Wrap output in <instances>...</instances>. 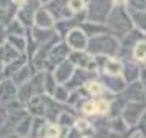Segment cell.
<instances>
[{
	"instance_id": "36",
	"label": "cell",
	"mask_w": 146,
	"mask_h": 138,
	"mask_svg": "<svg viewBox=\"0 0 146 138\" xmlns=\"http://www.w3.org/2000/svg\"><path fill=\"white\" fill-rule=\"evenodd\" d=\"M7 43V29L3 24H0V46Z\"/></svg>"
},
{
	"instance_id": "6",
	"label": "cell",
	"mask_w": 146,
	"mask_h": 138,
	"mask_svg": "<svg viewBox=\"0 0 146 138\" xmlns=\"http://www.w3.org/2000/svg\"><path fill=\"white\" fill-rule=\"evenodd\" d=\"M68 54H70V48L65 44V41H59L49 52L48 62L44 65V72H54V68L59 64H62L64 60L68 59Z\"/></svg>"
},
{
	"instance_id": "38",
	"label": "cell",
	"mask_w": 146,
	"mask_h": 138,
	"mask_svg": "<svg viewBox=\"0 0 146 138\" xmlns=\"http://www.w3.org/2000/svg\"><path fill=\"white\" fill-rule=\"evenodd\" d=\"M116 5H125V0H113Z\"/></svg>"
},
{
	"instance_id": "33",
	"label": "cell",
	"mask_w": 146,
	"mask_h": 138,
	"mask_svg": "<svg viewBox=\"0 0 146 138\" xmlns=\"http://www.w3.org/2000/svg\"><path fill=\"white\" fill-rule=\"evenodd\" d=\"M81 113L86 116H97V109H95V100H84L81 103Z\"/></svg>"
},
{
	"instance_id": "32",
	"label": "cell",
	"mask_w": 146,
	"mask_h": 138,
	"mask_svg": "<svg viewBox=\"0 0 146 138\" xmlns=\"http://www.w3.org/2000/svg\"><path fill=\"white\" fill-rule=\"evenodd\" d=\"M68 10L72 11L73 16L80 15L86 10V2L84 0H68Z\"/></svg>"
},
{
	"instance_id": "31",
	"label": "cell",
	"mask_w": 146,
	"mask_h": 138,
	"mask_svg": "<svg viewBox=\"0 0 146 138\" xmlns=\"http://www.w3.org/2000/svg\"><path fill=\"white\" fill-rule=\"evenodd\" d=\"M68 97H70V91L64 84H57V87L54 89V92L51 95V98L56 100L57 103H67L68 102Z\"/></svg>"
},
{
	"instance_id": "22",
	"label": "cell",
	"mask_w": 146,
	"mask_h": 138,
	"mask_svg": "<svg viewBox=\"0 0 146 138\" xmlns=\"http://www.w3.org/2000/svg\"><path fill=\"white\" fill-rule=\"evenodd\" d=\"M133 27L146 36V11H129Z\"/></svg>"
},
{
	"instance_id": "13",
	"label": "cell",
	"mask_w": 146,
	"mask_h": 138,
	"mask_svg": "<svg viewBox=\"0 0 146 138\" xmlns=\"http://www.w3.org/2000/svg\"><path fill=\"white\" fill-rule=\"evenodd\" d=\"M75 70H76L75 65L67 59V60H64L62 64H59V65L56 67L54 72H52V75H54V80L57 81V84H65L67 81L72 78V75L75 73Z\"/></svg>"
},
{
	"instance_id": "7",
	"label": "cell",
	"mask_w": 146,
	"mask_h": 138,
	"mask_svg": "<svg viewBox=\"0 0 146 138\" xmlns=\"http://www.w3.org/2000/svg\"><path fill=\"white\" fill-rule=\"evenodd\" d=\"M88 41H89V38L86 36V33L80 27L70 30L65 36V44L70 48V51H86Z\"/></svg>"
},
{
	"instance_id": "8",
	"label": "cell",
	"mask_w": 146,
	"mask_h": 138,
	"mask_svg": "<svg viewBox=\"0 0 146 138\" xmlns=\"http://www.w3.org/2000/svg\"><path fill=\"white\" fill-rule=\"evenodd\" d=\"M44 8L51 13L56 22L73 18L72 11L68 10V0H51L48 5H44Z\"/></svg>"
},
{
	"instance_id": "19",
	"label": "cell",
	"mask_w": 146,
	"mask_h": 138,
	"mask_svg": "<svg viewBox=\"0 0 146 138\" xmlns=\"http://www.w3.org/2000/svg\"><path fill=\"white\" fill-rule=\"evenodd\" d=\"M80 29L86 33L88 38H94V36H99V35H105V33H110L106 24H99V22H83L80 26Z\"/></svg>"
},
{
	"instance_id": "40",
	"label": "cell",
	"mask_w": 146,
	"mask_h": 138,
	"mask_svg": "<svg viewBox=\"0 0 146 138\" xmlns=\"http://www.w3.org/2000/svg\"><path fill=\"white\" fill-rule=\"evenodd\" d=\"M84 2H86V5H88V3H89V2H91V0H84Z\"/></svg>"
},
{
	"instance_id": "29",
	"label": "cell",
	"mask_w": 146,
	"mask_h": 138,
	"mask_svg": "<svg viewBox=\"0 0 146 138\" xmlns=\"http://www.w3.org/2000/svg\"><path fill=\"white\" fill-rule=\"evenodd\" d=\"M75 129L80 132V135L86 137L88 133H92V132H94V124H92L89 119H86V117H76Z\"/></svg>"
},
{
	"instance_id": "25",
	"label": "cell",
	"mask_w": 146,
	"mask_h": 138,
	"mask_svg": "<svg viewBox=\"0 0 146 138\" xmlns=\"http://www.w3.org/2000/svg\"><path fill=\"white\" fill-rule=\"evenodd\" d=\"M75 122H76V117L73 116L70 111H67V109L60 113L57 121H56V124H57L62 130H70V129H73L75 127Z\"/></svg>"
},
{
	"instance_id": "12",
	"label": "cell",
	"mask_w": 146,
	"mask_h": 138,
	"mask_svg": "<svg viewBox=\"0 0 146 138\" xmlns=\"http://www.w3.org/2000/svg\"><path fill=\"white\" fill-rule=\"evenodd\" d=\"M16 97H18V86L10 78H5L0 83V102H2V105H7V103L16 100Z\"/></svg>"
},
{
	"instance_id": "2",
	"label": "cell",
	"mask_w": 146,
	"mask_h": 138,
	"mask_svg": "<svg viewBox=\"0 0 146 138\" xmlns=\"http://www.w3.org/2000/svg\"><path fill=\"white\" fill-rule=\"evenodd\" d=\"M119 40L111 33L99 35L94 38H89L86 51L91 56H105V57H117L119 56Z\"/></svg>"
},
{
	"instance_id": "15",
	"label": "cell",
	"mask_w": 146,
	"mask_h": 138,
	"mask_svg": "<svg viewBox=\"0 0 146 138\" xmlns=\"http://www.w3.org/2000/svg\"><path fill=\"white\" fill-rule=\"evenodd\" d=\"M30 38H32L35 43H38L41 46V44H46V43H49L51 40H54V38H57V33H56V30L54 29H49V30H46V29H38V27H32L30 29Z\"/></svg>"
},
{
	"instance_id": "3",
	"label": "cell",
	"mask_w": 146,
	"mask_h": 138,
	"mask_svg": "<svg viewBox=\"0 0 146 138\" xmlns=\"http://www.w3.org/2000/svg\"><path fill=\"white\" fill-rule=\"evenodd\" d=\"M116 7L113 0H91L86 5V18L89 22H99V24H105L106 18L110 13Z\"/></svg>"
},
{
	"instance_id": "18",
	"label": "cell",
	"mask_w": 146,
	"mask_h": 138,
	"mask_svg": "<svg viewBox=\"0 0 146 138\" xmlns=\"http://www.w3.org/2000/svg\"><path fill=\"white\" fill-rule=\"evenodd\" d=\"M122 68H124V64L119 57H108L106 62L103 64L102 72L99 75H110V76H121L122 75Z\"/></svg>"
},
{
	"instance_id": "27",
	"label": "cell",
	"mask_w": 146,
	"mask_h": 138,
	"mask_svg": "<svg viewBox=\"0 0 146 138\" xmlns=\"http://www.w3.org/2000/svg\"><path fill=\"white\" fill-rule=\"evenodd\" d=\"M27 56H21L19 59H16L15 62H11V64H7V65L3 67V72H2V75H3L5 78H11L13 75H15L16 72H18L21 67H24L27 64Z\"/></svg>"
},
{
	"instance_id": "35",
	"label": "cell",
	"mask_w": 146,
	"mask_h": 138,
	"mask_svg": "<svg viewBox=\"0 0 146 138\" xmlns=\"http://www.w3.org/2000/svg\"><path fill=\"white\" fill-rule=\"evenodd\" d=\"M138 132H141L143 133V137L146 138V109H145V113H143V116L140 117V122H138Z\"/></svg>"
},
{
	"instance_id": "1",
	"label": "cell",
	"mask_w": 146,
	"mask_h": 138,
	"mask_svg": "<svg viewBox=\"0 0 146 138\" xmlns=\"http://www.w3.org/2000/svg\"><path fill=\"white\" fill-rule=\"evenodd\" d=\"M106 27H108L110 33L119 38H124L132 29H133V22L130 19L127 8L124 5H116L113 8V11L110 13V16L106 18Z\"/></svg>"
},
{
	"instance_id": "37",
	"label": "cell",
	"mask_w": 146,
	"mask_h": 138,
	"mask_svg": "<svg viewBox=\"0 0 146 138\" xmlns=\"http://www.w3.org/2000/svg\"><path fill=\"white\" fill-rule=\"evenodd\" d=\"M49 2H51V0H38V3H40V5H43V7H44V5H48Z\"/></svg>"
},
{
	"instance_id": "39",
	"label": "cell",
	"mask_w": 146,
	"mask_h": 138,
	"mask_svg": "<svg viewBox=\"0 0 146 138\" xmlns=\"http://www.w3.org/2000/svg\"><path fill=\"white\" fill-rule=\"evenodd\" d=\"M5 80V76H3V75H2V73H0V83H2V81H3Z\"/></svg>"
},
{
	"instance_id": "9",
	"label": "cell",
	"mask_w": 146,
	"mask_h": 138,
	"mask_svg": "<svg viewBox=\"0 0 146 138\" xmlns=\"http://www.w3.org/2000/svg\"><path fill=\"white\" fill-rule=\"evenodd\" d=\"M119 95H121V98H124L125 102H146L145 87H143V84L140 81L127 84L125 89Z\"/></svg>"
},
{
	"instance_id": "24",
	"label": "cell",
	"mask_w": 146,
	"mask_h": 138,
	"mask_svg": "<svg viewBox=\"0 0 146 138\" xmlns=\"http://www.w3.org/2000/svg\"><path fill=\"white\" fill-rule=\"evenodd\" d=\"M7 43L11 48H15L19 54L26 56L27 51V38L26 36H16V35H7Z\"/></svg>"
},
{
	"instance_id": "34",
	"label": "cell",
	"mask_w": 146,
	"mask_h": 138,
	"mask_svg": "<svg viewBox=\"0 0 146 138\" xmlns=\"http://www.w3.org/2000/svg\"><path fill=\"white\" fill-rule=\"evenodd\" d=\"M8 124V111L5 105H0V129Z\"/></svg>"
},
{
	"instance_id": "5",
	"label": "cell",
	"mask_w": 146,
	"mask_h": 138,
	"mask_svg": "<svg viewBox=\"0 0 146 138\" xmlns=\"http://www.w3.org/2000/svg\"><path fill=\"white\" fill-rule=\"evenodd\" d=\"M68 60L75 65V68L88 70V72L97 73V62H95V57L91 56L88 51H70ZM97 75H99V73H97Z\"/></svg>"
},
{
	"instance_id": "14",
	"label": "cell",
	"mask_w": 146,
	"mask_h": 138,
	"mask_svg": "<svg viewBox=\"0 0 146 138\" xmlns=\"http://www.w3.org/2000/svg\"><path fill=\"white\" fill-rule=\"evenodd\" d=\"M122 60V64H124V68H122V75L121 76L124 78V81L127 84H130V83H135V81H138L140 80V67L137 65V62H133L130 59H121Z\"/></svg>"
},
{
	"instance_id": "28",
	"label": "cell",
	"mask_w": 146,
	"mask_h": 138,
	"mask_svg": "<svg viewBox=\"0 0 146 138\" xmlns=\"http://www.w3.org/2000/svg\"><path fill=\"white\" fill-rule=\"evenodd\" d=\"M110 130L113 132L114 135H124L129 132V125L124 122L122 117L117 116V117H113V119L110 121Z\"/></svg>"
},
{
	"instance_id": "17",
	"label": "cell",
	"mask_w": 146,
	"mask_h": 138,
	"mask_svg": "<svg viewBox=\"0 0 146 138\" xmlns=\"http://www.w3.org/2000/svg\"><path fill=\"white\" fill-rule=\"evenodd\" d=\"M35 73H36V70L32 67V64H29V62H27L26 65L21 67V68H19L18 72H16L15 75H13V76L10 78V80L19 87V86H22V84L29 83V81L32 80V76L35 75Z\"/></svg>"
},
{
	"instance_id": "26",
	"label": "cell",
	"mask_w": 146,
	"mask_h": 138,
	"mask_svg": "<svg viewBox=\"0 0 146 138\" xmlns=\"http://www.w3.org/2000/svg\"><path fill=\"white\" fill-rule=\"evenodd\" d=\"M5 29H7V35H16V36H26L27 33L30 32V30H27L16 18L11 19L7 26H5Z\"/></svg>"
},
{
	"instance_id": "20",
	"label": "cell",
	"mask_w": 146,
	"mask_h": 138,
	"mask_svg": "<svg viewBox=\"0 0 146 138\" xmlns=\"http://www.w3.org/2000/svg\"><path fill=\"white\" fill-rule=\"evenodd\" d=\"M60 137H62V129L59 127L57 124L48 122V121L41 125V129L35 135V138H60Z\"/></svg>"
},
{
	"instance_id": "16",
	"label": "cell",
	"mask_w": 146,
	"mask_h": 138,
	"mask_svg": "<svg viewBox=\"0 0 146 138\" xmlns=\"http://www.w3.org/2000/svg\"><path fill=\"white\" fill-rule=\"evenodd\" d=\"M102 83L111 94H121L127 86L122 76H110V75H102Z\"/></svg>"
},
{
	"instance_id": "41",
	"label": "cell",
	"mask_w": 146,
	"mask_h": 138,
	"mask_svg": "<svg viewBox=\"0 0 146 138\" xmlns=\"http://www.w3.org/2000/svg\"><path fill=\"white\" fill-rule=\"evenodd\" d=\"M0 105H2V102H0Z\"/></svg>"
},
{
	"instance_id": "11",
	"label": "cell",
	"mask_w": 146,
	"mask_h": 138,
	"mask_svg": "<svg viewBox=\"0 0 146 138\" xmlns=\"http://www.w3.org/2000/svg\"><path fill=\"white\" fill-rule=\"evenodd\" d=\"M54 24H56L54 18L44 7H40L35 11V15H33V27L49 30V29H54Z\"/></svg>"
},
{
	"instance_id": "21",
	"label": "cell",
	"mask_w": 146,
	"mask_h": 138,
	"mask_svg": "<svg viewBox=\"0 0 146 138\" xmlns=\"http://www.w3.org/2000/svg\"><path fill=\"white\" fill-rule=\"evenodd\" d=\"M83 91L86 92L88 95H92V97H103V95L106 94V87L103 86V83L102 81H99V80H91V81H88V83L83 86Z\"/></svg>"
},
{
	"instance_id": "42",
	"label": "cell",
	"mask_w": 146,
	"mask_h": 138,
	"mask_svg": "<svg viewBox=\"0 0 146 138\" xmlns=\"http://www.w3.org/2000/svg\"><path fill=\"white\" fill-rule=\"evenodd\" d=\"M145 68H146V67H145Z\"/></svg>"
},
{
	"instance_id": "10",
	"label": "cell",
	"mask_w": 146,
	"mask_h": 138,
	"mask_svg": "<svg viewBox=\"0 0 146 138\" xmlns=\"http://www.w3.org/2000/svg\"><path fill=\"white\" fill-rule=\"evenodd\" d=\"M94 75H97V73H92V72H88V70L76 68V70H75V73L72 75V78H70V80L67 81L64 86H65L70 92L80 91V87H83L84 84L88 83V81L94 80Z\"/></svg>"
},
{
	"instance_id": "23",
	"label": "cell",
	"mask_w": 146,
	"mask_h": 138,
	"mask_svg": "<svg viewBox=\"0 0 146 138\" xmlns=\"http://www.w3.org/2000/svg\"><path fill=\"white\" fill-rule=\"evenodd\" d=\"M32 116H26L22 121H19L15 125V133L18 135L19 138H26L30 135V130H32Z\"/></svg>"
},
{
	"instance_id": "30",
	"label": "cell",
	"mask_w": 146,
	"mask_h": 138,
	"mask_svg": "<svg viewBox=\"0 0 146 138\" xmlns=\"http://www.w3.org/2000/svg\"><path fill=\"white\" fill-rule=\"evenodd\" d=\"M56 87H57V81L54 80V75H52V72H44V80H43V91H44V95L51 97Z\"/></svg>"
},
{
	"instance_id": "4",
	"label": "cell",
	"mask_w": 146,
	"mask_h": 138,
	"mask_svg": "<svg viewBox=\"0 0 146 138\" xmlns=\"http://www.w3.org/2000/svg\"><path fill=\"white\" fill-rule=\"evenodd\" d=\"M146 109V102H127L121 111V117L129 125V129H133L138 125L140 117Z\"/></svg>"
}]
</instances>
